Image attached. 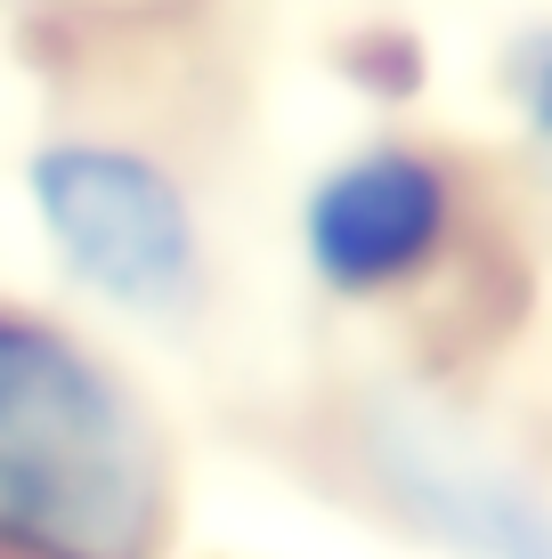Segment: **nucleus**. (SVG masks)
I'll list each match as a JSON object with an SVG mask.
<instances>
[{"instance_id": "3", "label": "nucleus", "mask_w": 552, "mask_h": 559, "mask_svg": "<svg viewBox=\"0 0 552 559\" xmlns=\"http://www.w3.org/2000/svg\"><path fill=\"white\" fill-rule=\"evenodd\" d=\"M455 179L423 146H366L301 203V252L333 293H390L447 243Z\"/></svg>"}, {"instance_id": "4", "label": "nucleus", "mask_w": 552, "mask_h": 559, "mask_svg": "<svg viewBox=\"0 0 552 559\" xmlns=\"http://www.w3.org/2000/svg\"><path fill=\"white\" fill-rule=\"evenodd\" d=\"M374 471L455 551H471V559H552V503L544 495L520 487L480 447L431 430V421H390L374 438Z\"/></svg>"}, {"instance_id": "2", "label": "nucleus", "mask_w": 552, "mask_h": 559, "mask_svg": "<svg viewBox=\"0 0 552 559\" xmlns=\"http://www.w3.org/2000/svg\"><path fill=\"white\" fill-rule=\"evenodd\" d=\"M33 211L57 260L130 317H179L203 293L196 211L155 154L114 139H57L33 154Z\"/></svg>"}, {"instance_id": "5", "label": "nucleus", "mask_w": 552, "mask_h": 559, "mask_svg": "<svg viewBox=\"0 0 552 559\" xmlns=\"http://www.w3.org/2000/svg\"><path fill=\"white\" fill-rule=\"evenodd\" d=\"M512 90H520V139H528V170H537V187L552 195V33H544V41L520 57Z\"/></svg>"}, {"instance_id": "1", "label": "nucleus", "mask_w": 552, "mask_h": 559, "mask_svg": "<svg viewBox=\"0 0 552 559\" xmlns=\"http://www.w3.org/2000/svg\"><path fill=\"white\" fill-rule=\"evenodd\" d=\"M163 447L57 324L0 317V559H155Z\"/></svg>"}]
</instances>
